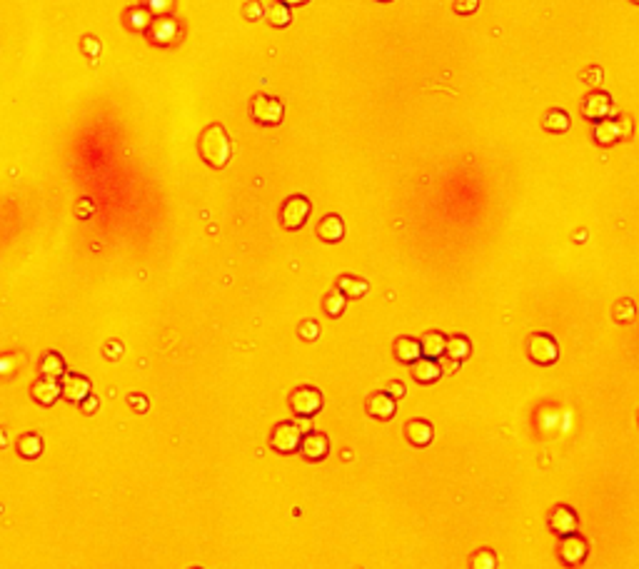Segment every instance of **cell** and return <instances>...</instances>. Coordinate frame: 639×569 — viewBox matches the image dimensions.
<instances>
[{
  "mask_svg": "<svg viewBox=\"0 0 639 569\" xmlns=\"http://www.w3.org/2000/svg\"><path fill=\"white\" fill-rule=\"evenodd\" d=\"M405 437L410 445L427 447L434 439V430L430 422H425V419H413V422H407L405 425Z\"/></svg>",
  "mask_w": 639,
  "mask_h": 569,
  "instance_id": "13",
  "label": "cell"
},
{
  "mask_svg": "<svg viewBox=\"0 0 639 569\" xmlns=\"http://www.w3.org/2000/svg\"><path fill=\"white\" fill-rule=\"evenodd\" d=\"M392 352H395V357H397L399 362L413 364L415 360L422 355V347H419V342L413 340V337H397L395 345H392Z\"/></svg>",
  "mask_w": 639,
  "mask_h": 569,
  "instance_id": "17",
  "label": "cell"
},
{
  "mask_svg": "<svg viewBox=\"0 0 639 569\" xmlns=\"http://www.w3.org/2000/svg\"><path fill=\"white\" fill-rule=\"evenodd\" d=\"M617 128H619V137L632 135V120H629V117H617Z\"/></svg>",
  "mask_w": 639,
  "mask_h": 569,
  "instance_id": "32",
  "label": "cell"
},
{
  "mask_svg": "<svg viewBox=\"0 0 639 569\" xmlns=\"http://www.w3.org/2000/svg\"><path fill=\"white\" fill-rule=\"evenodd\" d=\"M317 335H320V327H317L315 320H305V323L300 325V337H303V340H310V342H312V340H317Z\"/></svg>",
  "mask_w": 639,
  "mask_h": 569,
  "instance_id": "30",
  "label": "cell"
},
{
  "mask_svg": "<svg viewBox=\"0 0 639 569\" xmlns=\"http://www.w3.org/2000/svg\"><path fill=\"white\" fill-rule=\"evenodd\" d=\"M310 210H312V205H310V200L305 198V195H292V198H288L280 213L282 227H285V230H300V227L307 222Z\"/></svg>",
  "mask_w": 639,
  "mask_h": 569,
  "instance_id": "5",
  "label": "cell"
},
{
  "mask_svg": "<svg viewBox=\"0 0 639 569\" xmlns=\"http://www.w3.org/2000/svg\"><path fill=\"white\" fill-rule=\"evenodd\" d=\"M58 397H60V387H58L56 380H38V382L33 384V399L38 402V405L43 407H50L56 405Z\"/></svg>",
  "mask_w": 639,
  "mask_h": 569,
  "instance_id": "16",
  "label": "cell"
},
{
  "mask_svg": "<svg viewBox=\"0 0 639 569\" xmlns=\"http://www.w3.org/2000/svg\"><path fill=\"white\" fill-rule=\"evenodd\" d=\"M570 115L564 113V110H559V108H555V110H550L547 115H544V130H550V132H567L570 130Z\"/></svg>",
  "mask_w": 639,
  "mask_h": 569,
  "instance_id": "22",
  "label": "cell"
},
{
  "mask_svg": "<svg viewBox=\"0 0 639 569\" xmlns=\"http://www.w3.org/2000/svg\"><path fill=\"white\" fill-rule=\"evenodd\" d=\"M268 23L272 27H288L290 23H292V13H290V5L288 3H272V5L268 8Z\"/></svg>",
  "mask_w": 639,
  "mask_h": 569,
  "instance_id": "23",
  "label": "cell"
},
{
  "mask_svg": "<svg viewBox=\"0 0 639 569\" xmlns=\"http://www.w3.org/2000/svg\"><path fill=\"white\" fill-rule=\"evenodd\" d=\"M579 524L577 520V512L572 507H567V504H559V507L552 509L550 515V529L555 532V535H570V532H574Z\"/></svg>",
  "mask_w": 639,
  "mask_h": 569,
  "instance_id": "10",
  "label": "cell"
},
{
  "mask_svg": "<svg viewBox=\"0 0 639 569\" xmlns=\"http://www.w3.org/2000/svg\"><path fill=\"white\" fill-rule=\"evenodd\" d=\"M587 549H590L587 547V539L574 535V532H570V535H562V539L557 544V557H559L562 564H567V567H577V564L584 562Z\"/></svg>",
  "mask_w": 639,
  "mask_h": 569,
  "instance_id": "6",
  "label": "cell"
},
{
  "mask_svg": "<svg viewBox=\"0 0 639 569\" xmlns=\"http://www.w3.org/2000/svg\"><path fill=\"white\" fill-rule=\"evenodd\" d=\"M445 342H447L445 335H440V332H427V335L422 337L419 347H422V355L425 357H440V355H445Z\"/></svg>",
  "mask_w": 639,
  "mask_h": 569,
  "instance_id": "20",
  "label": "cell"
},
{
  "mask_svg": "<svg viewBox=\"0 0 639 569\" xmlns=\"http://www.w3.org/2000/svg\"><path fill=\"white\" fill-rule=\"evenodd\" d=\"M387 392H390V395H392V397H395V399L405 397V384H402V382H390V387H387Z\"/></svg>",
  "mask_w": 639,
  "mask_h": 569,
  "instance_id": "34",
  "label": "cell"
},
{
  "mask_svg": "<svg viewBox=\"0 0 639 569\" xmlns=\"http://www.w3.org/2000/svg\"><path fill=\"white\" fill-rule=\"evenodd\" d=\"M300 439H303V432L295 422H280L270 434V445L282 454H292L295 450H300Z\"/></svg>",
  "mask_w": 639,
  "mask_h": 569,
  "instance_id": "7",
  "label": "cell"
},
{
  "mask_svg": "<svg viewBox=\"0 0 639 569\" xmlns=\"http://www.w3.org/2000/svg\"><path fill=\"white\" fill-rule=\"evenodd\" d=\"M377 3H392V0H377Z\"/></svg>",
  "mask_w": 639,
  "mask_h": 569,
  "instance_id": "38",
  "label": "cell"
},
{
  "mask_svg": "<svg viewBox=\"0 0 639 569\" xmlns=\"http://www.w3.org/2000/svg\"><path fill=\"white\" fill-rule=\"evenodd\" d=\"M367 412L375 419H392L395 417V397L390 392H377L367 399Z\"/></svg>",
  "mask_w": 639,
  "mask_h": 569,
  "instance_id": "14",
  "label": "cell"
},
{
  "mask_svg": "<svg viewBox=\"0 0 639 569\" xmlns=\"http://www.w3.org/2000/svg\"><path fill=\"white\" fill-rule=\"evenodd\" d=\"M198 150L200 158L205 160L210 167H218V170L225 167L230 163V152H233V145H230V137H227L225 128L218 123L207 125L205 130H202V135H200Z\"/></svg>",
  "mask_w": 639,
  "mask_h": 569,
  "instance_id": "1",
  "label": "cell"
},
{
  "mask_svg": "<svg viewBox=\"0 0 639 569\" xmlns=\"http://www.w3.org/2000/svg\"><path fill=\"white\" fill-rule=\"evenodd\" d=\"M594 140H597V145H614L617 140H622L619 137V128H617V120H609V117H602V120H597V125H594Z\"/></svg>",
  "mask_w": 639,
  "mask_h": 569,
  "instance_id": "18",
  "label": "cell"
},
{
  "mask_svg": "<svg viewBox=\"0 0 639 569\" xmlns=\"http://www.w3.org/2000/svg\"><path fill=\"white\" fill-rule=\"evenodd\" d=\"M413 378L419 384H432L442 378V364L434 357H417L413 362Z\"/></svg>",
  "mask_w": 639,
  "mask_h": 569,
  "instance_id": "11",
  "label": "cell"
},
{
  "mask_svg": "<svg viewBox=\"0 0 639 569\" xmlns=\"http://www.w3.org/2000/svg\"><path fill=\"white\" fill-rule=\"evenodd\" d=\"M445 355H447V357H452L454 362H462L465 357H469V342H467V337H462V335L450 337V340L445 342Z\"/></svg>",
  "mask_w": 639,
  "mask_h": 569,
  "instance_id": "24",
  "label": "cell"
},
{
  "mask_svg": "<svg viewBox=\"0 0 639 569\" xmlns=\"http://www.w3.org/2000/svg\"><path fill=\"white\" fill-rule=\"evenodd\" d=\"M634 302L632 300H619L617 305H614V317H617L619 323H629V320H634Z\"/></svg>",
  "mask_w": 639,
  "mask_h": 569,
  "instance_id": "28",
  "label": "cell"
},
{
  "mask_svg": "<svg viewBox=\"0 0 639 569\" xmlns=\"http://www.w3.org/2000/svg\"><path fill=\"white\" fill-rule=\"evenodd\" d=\"M527 355L537 364H555L559 357V345L547 332H537L527 340Z\"/></svg>",
  "mask_w": 639,
  "mask_h": 569,
  "instance_id": "3",
  "label": "cell"
},
{
  "mask_svg": "<svg viewBox=\"0 0 639 569\" xmlns=\"http://www.w3.org/2000/svg\"><path fill=\"white\" fill-rule=\"evenodd\" d=\"M83 50L90 55V58H95V55L100 53V43H97L95 38H85V40H83Z\"/></svg>",
  "mask_w": 639,
  "mask_h": 569,
  "instance_id": "33",
  "label": "cell"
},
{
  "mask_svg": "<svg viewBox=\"0 0 639 569\" xmlns=\"http://www.w3.org/2000/svg\"><path fill=\"white\" fill-rule=\"evenodd\" d=\"M469 564H472L474 569H492L497 564L495 552H492V549H480V552H474L472 562Z\"/></svg>",
  "mask_w": 639,
  "mask_h": 569,
  "instance_id": "27",
  "label": "cell"
},
{
  "mask_svg": "<svg viewBox=\"0 0 639 569\" xmlns=\"http://www.w3.org/2000/svg\"><path fill=\"white\" fill-rule=\"evenodd\" d=\"M632 3H637V5H639V0H632Z\"/></svg>",
  "mask_w": 639,
  "mask_h": 569,
  "instance_id": "39",
  "label": "cell"
},
{
  "mask_svg": "<svg viewBox=\"0 0 639 569\" xmlns=\"http://www.w3.org/2000/svg\"><path fill=\"white\" fill-rule=\"evenodd\" d=\"M612 110V97L607 93H590L584 97L582 105V115L590 117V120H602V117L609 115Z\"/></svg>",
  "mask_w": 639,
  "mask_h": 569,
  "instance_id": "12",
  "label": "cell"
},
{
  "mask_svg": "<svg viewBox=\"0 0 639 569\" xmlns=\"http://www.w3.org/2000/svg\"><path fill=\"white\" fill-rule=\"evenodd\" d=\"M282 3H288V5L292 8V5H305V3H310V0H282Z\"/></svg>",
  "mask_w": 639,
  "mask_h": 569,
  "instance_id": "37",
  "label": "cell"
},
{
  "mask_svg": "<svg viewBox=\"0 0 639 569\" xmlns=\"http://www.w3.org/2000/svg\"><path fill=\"white\" fill-rule=\"evenodd\" d=\"M62 370H65V362H62V357H60V355H56V352H50V355L43 357V362H40L43 378L58 380V378H62Z\"/></svg>",
  "mask_w": 639,
  "mask_h": 569,
  "instance_id": "25",
  "label": "cell"
},
{
  "mask_svg": "<svg viewBox=\"0 0 639 569\" xmlns=\"http://www.w3.org/2000/svg\"><path fill=\"white\" fill-rule=\"evenodd\" d=\"M242 15H245L248 21H260L262 5L257 3V0H250V3H245V8H242Z\"/></svg>",
  "mask_w": 639,
  "mask_h": 569,
  "instance_id": "31",
  "label": "cell"
},
{
  "mask_svg": "<svg viewBox=\"0 0 639 569\" xmlns=\"http://www.w3.org/2000/svg\"><path fill=\"white\" fill-rule=\"evenodd\" d=\"M250 113H253V120L260 125H280L282 115H285V108L277 97L272 95H255L253 103H250Z\"/></svg>",
  "mask_w": 639,
  "mask_h": 569,
  "instance_id": "4",
  "label": "cell"
},
{
  "mask_svg": "<svg viewBox=\"0 0 639 569\" xmlns=\"http://www.w3.org/2000/svg\"><path fill=\"white\" fill-rule=\"evenodd\" d=\"M290 407H292L297 417H312V415L323 410V392L317 387H310V384L297 387L290 395Z\"/></svg>",
  "mask_w": 639,
  "mask_h": 569,
  "instance_id": "2",
  "label": "cell"
},
{
  "mask_svg": "<svg viewBox=\"0 0 639 569\" xmlns=\"http://www.w3.org/2000/svg\"><path fill=\"white\" fill-rule=\"evenodd\" d=\"M295 425L300 427V432H303V434L312 430V422H310V417H300V419H297V422H295Z\"/></svg>",
  "mask_w": 639,
  "mask_h": 569,
  "instance_id": "35",
  "label": "cell"
},
{
  "mask_svg": "<svg viewBox=\"0 0 639 569\" xmlns=\"http://www.w3.org/2000/svg\"><path fill=\"white\" fill-rule=\"evenodd\" d=\"M452 8L457 15H472L480 8V0H454Z\"/></svg>",
  "mask_w": 639,
  "mask_h": 569,
  "instance_id": "29",
  "label": "cell"
},
{
  "mask_svg": "<svg viewBox=\"0 0 639 569\" xmlns=\"http://www.w3.org/2000/svg\"><path fill=\"white\" fill-rule=\"evenodd\" d=\"M367 288H370V285H367L362 277H355V275H345V277L337 280V290H340L345 297H352V300H355V297H362L364 292H367Z\"/></svg>",
  "mask_w": 639,
  "mask_h": 569,
  "instance_id": "19",
  "label": "cell"
},
{
  "mask_svg": "<svg viewBox=\"0 0 639 569\" xmlns=\"http://www.w3.org/2000/svg\"><path fill=\"white\" fill-rule=\"evenodd\" d=\"M90 210H93V205H90V200H83V205H78V215H80V218H88Z\"/></svg>",
  "mask_w": 639,
  "mask_h": 569,
  "instance_id": "36",
  "label": "cell"
},
{
  "mask_svg": "<svg viewBox=\"0 0 639 569\" xmlns=\"http://www.w3.org/2000/svg\"><path fill=\"white\" fill-rule=\"evenodd\" d=\"M18 452H21V457H25V460H35V457H40L43 439L33 432L23 434V437L18 439Z\"/></svg>",
  "mask_w": 639,
  "mask_h": 569,
  "instance_id": "21",
  "label": "cell"
},
{
  "mask_svg": "<svg viewBox=\"0 0 639 569\" xmlns=\"http://www.w3.org/2000/svg\"><path fill=\"white\" fill-rule=\"evenodd\" d=\"M60 395L68 402L80 405L85 397H90V380L83 378V375H65L60 382Z\"/></svg>",
  "mask_w": 639,
  "mask_h": 569,
  "instance_id": "9",
  "label": "cell"
},
{
  "mask_svg": "<svg viewBox=\"0 0 639 569\" xmlns=\"http://www.w3.org/2000/svg\"><path fill=\"white\" fill-rule=\"evenodd\" d=\"M342 235H345V222L340 215H325V218L317 222V237L323 242L342 240Z\"/></svg>",
  "mask_w": 639,
  "mask_h": 569,
  "instance_id": "15",
  "label": "cell"
},
{
  "mask_svg": "<svg viewBox=\"0 0 639 569\" xmlns=\"http://www.w3.org/2000/svg\"><path fill=\"white\" fill-rule=\"evenodd\" d=\"M300 452H303L305 460L310 462H317L323 460V457H327V452H330V439H327V434L323 432H305L303 439H300Z\"/></svg>",
  "mask_w": 639,
  "mask_h": 569,
  "instance_id": "8",
  "label": "cell"
},
{
  "mask_svg": "<svg viewBox=\"0 0 639 569\" xmlns=\"http://www.w3.org/2000/svg\"><path fill=\"white\" fill-rule=\"evenodd\" d=\"M345 302H347V297H345L340 290H335V292H330V295L325 297L323 307L330 317H340L342 315V310H345Z\"/></svg>",
  "mask_w": 639,
  "mask_h": 569,
  "instance_id": "26",
  "label": "cell"
}]
</instances>
